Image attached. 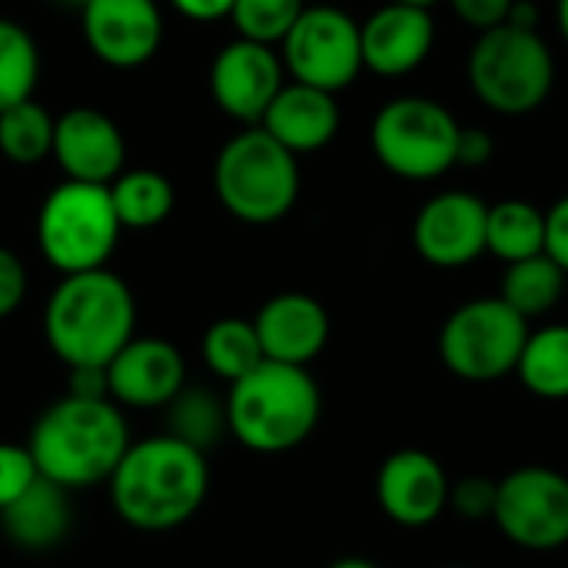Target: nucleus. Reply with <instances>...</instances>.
Segmentation results:
<instances>
[{
  "label": "nucleus",
  "mask_w": 568,
  "mask_h": 568,
  "mask_svg": "<svg viewBox=\"0 0 568 568\" xmlns=\"http://www.w3.org/2000/svg\"><path fill=\"white\" fill-rule=\"evenodd\" d=\"M116 516L140 532H170L190 523L210 493L206 453L173 439L146 436L130 443L106 479Z\"/></svg>",
  "instance_id": "nucleus-1"
},
{
  "label": "nucleus",
  "mask_w": 568,
  "mask_h": 568,
  "mask_svg": "<svg viewBox=\"0 0 568 568\" xmlns=\"http://www.w3.org/2000/svg\"><path fill=\"white\" fill-rule=\"evenodd\" d=\"M130 443L126 416L113 399H77L70 393L50 403L27 436L37 473L67 493L106 483Z\"/></svg>",
  "instance_id": "nucleus-2"
},
{
  "label": "nucleus",
  "mask_w": 568,
  "mask_h": 568,
  "mask_svg": "<svg viewBox=\"0 0 568 568\" xmlns=\"http://www.w3.org/2000/svg\"><path fill=\"white\" fill-rule=\"evenodd\" d=\"M43 336L67 369L110 366L136 336V300L106 266L63 276L43 306Z\"/></svg>",
  "instance_id": "nucleus-3"
},
{
  "label": "nucleus",
  "mask_w": 568,
  "mask_h": 568,
  "mask_svg": "<svg viewBox=\"0 0 568 568\" xmlns=\"http://www.w3.org/2000/svg\"><path fill=\"white\" fill-rule=\"evenodd\" d=\"M323 416V396L306 366L263 359L253 373L230 383V436L250 453L280 456L303 446Z\"/></svg>",
  "instance_id": "nucleus-4"
},
{
  "label": "nucleus",
  "mask_w": 568,
  "mask_h": 568,
  "mask_svg": "<svg viewBox=\"0 0 568 568\" xmlns=\"http://www.w3.org/2000/svg\"><path fill=\"white\" fill-rule=\"evenodd\" d=\"M469 87L499 116L536 113L556 87V57L539 30L499 23L483 30L466 60Z\"/></svg>",
  "instance_id": "nucleus-5"
},
{
  "label": "nucleus",
  "mask_w": 568,
  "mask_h": 568,
  "mask_svg": "<svg viewBox=\"0 0 568 568\" xmlns=\"http://www.w3.org/2000/svg\"><path fill=\"white\" fill-rule=\"evenodd\" d=\"M213 186L230 216L250 226H270L300 200V163L263 126H250L220 150Z\"/></svg>",
  "instance_id": "nucleus-6"
},
{
  "label": "nucleus",
  "mask_w": 568,
  "mask_h": 568,
  "mask_svg": "<svg viewBox=\"0 0 568 568\" xmlns=\"http://www.w3.org/2000/svg\"><path fill=\"white\" fill-rule=\"evenodd\" d=\"M123 226L116 220L106 186L67 180L53 186L37 213V246L40 256L60 273L103 270L116 250Z\"/></svg>",
  "instance_id": "nucleus-7"
},
{
  "label": "nucleus",
  "mask_w": 568,
  "mask_h": 568,
  "mask_svg": "<svg viewBox=\"0 0 568 568\" xmlns=\"http://www.w3.org/2000/svg\"><path fill=\"white\" fill-rule=\"evenodd\" d=\"M463 123L433 97H396L383 103L369 126L376 160L399 180H439L456 166Z\"/></svg>",
  "instance_id": "nucleus-8"
},
{
  "label": "nucleus",
  "mask_w": 568,
  "mask_h": 568,
  "mask_svg": "<svg viewBox=\"0 0 568 568\" xmlns=\"http://www.w3.org/2000/svg\"><path fill=\"white\" fill-rule=\"evenodd\" d=\"M529 336V320H523L499 296H479L449 313L439 329L443 366L466 383H496L516 373Z\"/></svg>",
  "instance_id": "nucleus-9"
},
{
  "label": "nucleus",
  "mask_w": 568,
  "mask_h": 568,
  "mask_svg": "<svg viewBox=\"0 0 568 568\" xmlns=\"http://www.w3.org/2000/svg\"><path fill=\"white\" fill-rule=\"evenodd\" d=\"M280 60L296 83L339 93L363 73L359 20L339 7H306L283 37Z\"/></svg>",
  "instance_id": "nucleus-10"
},
{
  "label": "nucleus",
  "mask_w": 568,
  "mask_h": 568,
  "mask_svg": "<svg viewBox=\"0 0 568 568\" xmlns=\"http://www.w3.org/2000/svg\"><path fill=\"white\" fill-rule=\"evenodd\" d=\"M493 523L526 552L568 546V476L549 466H519L499 479Z\"/></svg>",
  "instance_id": "nucleus-11"
},
{
  "label": "nucleus",
  "mask_w": 568,
  "mask_h": 568,
  "mask_svg": "<svg viewBox=\"0 0 568 568\" xmlns=\"http://www.w3.org/2000/svg\"><path fill=\"white\" fill-rule=\"evenodd\" d=\"M489 203L466 190L429 196L413 220V246L436 270H463L486 253Z\"/></svg>",
  "instance_id": "nucleus-12"
},
{
  "label": "nucleus",
  "mask_w": 568,
  "mask_h": 568,
  "mask_svg": "<svg viewBox=\"0 0 568 568\" xmlns=\"http://www.w3.org/2000/svg\"><path fill=\"white\" fill-rule=\"evenodd\" d=\"M283 77L286 67L273 47L236 37L216 53L210 67V93L226 116L260 126L270 103L286 83Z\"/></svg>",
  "instance_id": "nucleus-13"
},
{
  "label": "nucleus",
  "mask_w": 568,
  "mask_h": 568,
  "mask_svg": "<svg viewBox=\"0 0 568 568\" xmlns=\"http://www.w3.org/2000/svg\"><path fill=\"white\" fill-rule=\"evenodd\" d=\"M80 17L90 53L116 70L143 67L163 43V13L156 0H87Z\"/></svg>",
  "instance_id": "nucleus-14"
},
{
  "label": "nucleus",
  "mask_w": 568,
  "mask_h": 568,
  "mask_svg": "<svg viewBox=\"0 0 568 568\" xmlns=\"http://www.w3.org/2000/svg\"><path fill=\"white\" fill-rule=\"evenodd\" d=\"M376 503L389 523L426 529L449 509V476L443 463L423 449H399L376 473Z\"/></svg>",
  "instance_id": "nucleus-15"
},
{
  "label": "nucleus",
  "mask_w": 568,
  "mask_h": 568,
  "mask_svg": "<svg viewBox=\"0 0 568 568\" xmlns=\"http://www.w3.org/2000/svg\"><path fill=\"white\" fill-rule=\"evenodd\" d=\"M110 399L126 409H166L186 386L183 353L160 336H133L106 366Z\"/></svg>",
  "instance_id": "nucleus-16"
},
{
  "label": "nucleus",
  "mask_w": 568,
  "mask_h": 568,
  "mask_svg": "<svg viewBox=\"0 0 568 568\" xmlns=\"http://www.w3.org/2000/svg\"><path fill=\"white\" fill-rule=\"evenodd\" d=\"M436 43V20L426 7L386 0L359 23L363 70L376 77H406L426 63Z\"/></svg>",
  "instance_id": "nucleus-17"
},
{
  "label": "nucleus",
  "mask_w": 568,
  "mask_h": 568,
  "mask_svg": "<svg viewBox=\"0 0 568 568\" xmlns=\"http://www.w3.org/2000/svg\"><path fill=\"white\" fill-rule=\"evenodd\" d=\"M53 160L60 163L67 180L110 186L123 173L126 140L103 110L73 106L57 116Z\"/></svg>",
  "instance_id": "nucleus-18"
},
{
  "label": "nucleus",
  "mask_w": 568,
  "mask_h": 568,
  "mask_svg": "<svg viewBox=\"0 0 568 568\" xmlns=\"http://www.w3.org/2000/svg\"><path fill=\"white\" fill-rule=\"evenodd\" d=\"M263 356L286 366H310L329 343V313L310 293H280L253 320Z\"/></svg>",
  "instance_id": "nucleus-19"
},
{
  "label": "nucleus",
  "mask_w": 568,
  "mask_h": 568,
  "mask_svg": "<svg viewBox=\"0 0 568 568\" xmlns=\"http://www.w3.org/2000/svg\"><path fill=\"white\" fill-rule=\"evenodd\" d=\"M260 126L286 146L293 156L323 150L339 133V103L336 93L306 87V83H283L276 100L270 103Z\"/></svg>",
  "instance_id": "nucleus-20"
},
{
  "label": "nucleus",
  "mask_w": 568,
  "mask_h": 568,
  "mask_svg": "<svg viewBox=\"0 0 568 568\" xmlns=\"http://www.w3.org/2000/svg\"><path fill=\"white\" fill-rule=\"evenodd\" d=\"M73 523V509H70V493L60 489L50 479H37L20 499H13L3 513H0V529L3 536L23 549V552H50L57 549Z\"/></svg>",
  "instance_id": "nucleus-21"
},
{
  "label": "nucleus",
  "mask_w": 568,
  "mask_h": 568,
  "mask_svg": "<svg viewBox=\"0 0 568 568\" xmlns=\"http://www.w3.org/2000/svg\"><path fill=\"white\" fill-rule=\"evenodd\" d=\"M486 253L506 266L546 253V210L529 200L493 203L486 216Z\"/></svg>",
  "instance_id": "nucleus-22"
},
{
  "label": "nucleus",
  "mask_w": 568,
  "mask_h": 568,
  "mask_svg": "<svg viewBox=\"0 0 568 568\" xmlns=\"http://www.w3.org/2000/svg\"><path fill=\"white\" fill-rule=\"evenodd\" d=\"M516 376L539 399H568V323L529 329L523 356L516 363Z\"/></svg>",
  "instance_id": "nucleus-23"
},
{
  "label": "nucleus",
  "mask_w": 568,
  "mask_h": 568,
  "mask_svg": "<svg viewBox=\"0 0 568 568\" xmlns=\"http://www.w3.org/2000/svg\"><path fill=\"white\" fill-rule=\"evenodd\" d=\"M106 190L123 230H153L173 213L176 203L173 183L156 170H126Z\"/></svg>",
  "instance_id": "nucleus-24"
},
{
  "label": "nucleus",
  "mask_w": 568,
  "mask_h": 568,
  "mask_svg": "<svg viewBox=\"0 0 568 568\" xmlns=\"http://www.w3.org/2000/svg\"><path fill=\"white\" fill-rule=\"evenodd\" d=\"M200 356H203L206 369L213 376H220L223 383L243 379L266 359L253 320H240V316L210 323L200 339Z\"/></svg>",
  "instance_id": "nucleus-25"
},
{
  "label": "nucleus",
  "mask_w": 568,
  "mask_h": 568,
  "mask_svg": "<svg viewBox=\"0 0 568 568\" xmlns=\"http://www.w3.org/2000/svg\"><path fill=\"white\" fill-rule=\"evenodd\" d=\"M566 273L546 253H539L532 260L506 266L499 300L509 303L523 320H536L559 306V300L566 293Z\"/></svg>",
  "instance_id": "nucleus-26"
},
{
  "label": "nucleus",
  "mask_w": 568,
  "mask_h": 568,
  "mask_svg": "<svg viewBox=\"0 0 568 568\" xmlns=\"http://www.w3.org/2000/svg\"><path fill=\"white\" fill-rule=\"evenodd\" d=\"M166 436L206 453L210 446H216L226 433V399L196 389V386H183L180 396L166 406Z\"/></svg>",
  "instance_id": "nucleus-27"
},
{
  "label": "nucleus",
  "mask_w": 568,
  "mask_h": 568,
  "mask_svg": "<svg viewBox=\"0 0 568 568\" xmlns=\"http://www.w3.org/2000/svg\"><path fill=\"white\" fill-rule=\"evenodd\" d=\"M57 120L33 97L0 113V153L17 166H33L53 153Z\"/></svg>",
  "instance_id": "nucleus-28"
},
{
  "label": "nucleus",
  "mask_w": 568,
  "mask_h": 568,
  "mask_svg": "<svg viewBox=\"0 0 568 568\" xmlns=\"http://www.w3.org/2000/svg\"><path fill=\"white\" fill-rule=\"evenodd\" d=\"M37 77H40V53L33 37L20 23L0 17V113L30 100Z\"/></svg>",
  "instance_id": "nucleus-29"
},
{
  "label": "nucleus",
  "mask_w": 568,
  "mask_h": 568,
  "mask_svg": "<svg viewBox=\"0 0 568 568\" xmlns=\"http://www.w3.org/2000/svg\"><path fill=\"white\" fill-rule=\"evenodd\" d=\"M303 10V0H233L230 20L243 40L276 47L293 30Z\"/></svg>",
  "instance_id": "nucleus-30"
},
{
  "label": "nucleus",
  "mask_w": 568,
  "mask_h": 568,
  "mask_svg": "<svg viewBox=\"0 0 568 568\" xmlns=\"http://www.w3.org/2000/svg\"><path fill=\"white\" fill-rule=\"evenodd\" d=\"M496 493L499 483L486 476H466L449 483V509L466 523H489L496 513Z\"/></svg>",
  "instance_id": "nucleus-31"
},
{
  "label": "nucleus",
  "mask_w": 568,
  "mask_h": 568,
  "mask_svg": "<svg viewBox=\"0 0 568 568\" xmlns=\"http://www.w3.org/2000/svg\"><path fill=\"white\" fill-rule=\"evenodd\" d=\"M40 479L27 443H0V513Z\"/></svg>",
  "instance_id": "nucleus-32"
},
{
  "label": "nucleus",
  "mask_w": 568,
  "mask_h": 568,
  "mask_svg": "<svg viewBox=\"0 0 568 568\" xmlns=\"http://www.w3.org/2000/svg\"><path fill=\"white\" fill-rule=\"evenodd\" d=\"M23 296H27V270L13 250L0 246V320L13 316Z\"/></svg>",
  "instance_id": "nucleus-33"
},
{
  "label": "nucleus",
  "mask_w": 568,
  "mask_h": 568,
  "mask_svg": "<svg viewBox=\"0 0 568 568\" xmlns=\"http://www.w3.org/2000/svg\"><path fill=\"white\" fill-rule=\"evenodd\" d=\"M513 3H516V0H449L453 13H456L466 27H473L476 33L506 23L509 13H513Z\"/></svg>",
  "instance_id": "nucleus-34"
},
{
  "label": "nucleus",
  "mask_w": 568,
  "mask_h": 568,
  "mask_svg": "<svg viewBox=\"0 0 568 568\" xmlns=\"http://www.w3.org/2000/svg\"><path fill=\"white\" fill-rule=\"evenodd\" d=\"M546 256L568 276V193L546 210Z\"/></svg>",
  "instance_id": "nucleus-35"
},
{
  "label": "nucleus",
  "mask_w": 568,
  "mask_h": 568,
  "mask_svg": "<svg viewBox=\"0 0 568 568\" xmlns=\"http://www.w3.org/2000/svg\"><path fill=\"white\" fill-rule=\"evenodd\" d=\"M496 156V140L489 130L483 126H463L459 130V143H456V166H486Z\"/></svg>",
  "instance_id": "nucleus-36"
},
{
  "label": "nucleus",
  "mask_w": 568,
  "mask_h": 568,
  "mask_svg": "<svg viewBox=\"0 0 568 568\" xmlns=\"http://www.w3.org/2000/svg\"><path fill=\"white\" fill-rule=\"evenodd\" d=\"M67 393L77 396V399H110L106 366H73Z\"/></svg>",
  "instance_id": "nucleus-37"
},
{
  "label": "nucleus",
  "mask_w": 568,
  "mask_h": 568,
  "mask_svg": "<svg viewBox=\"0 0 568 568\" xmlns=\"http://www.w3.org/2000/svg\"><path fill=\"white\" fill-rule=\"evenodd\" d=\"M170 3L190 20H220L230 17L233 10V0H170Z\"/></svg>",
  "instance_id": "nucleus-38"
},
{
  "label": "nucleus",
  "mask_w": 568,
  "mask_h": 568,
  "mask_svg": "<svg viewBox=\"0 0 568 568\" xmlns=\"http://www.w3.org/2000/svg\"><path fill=\"white\" fill-rule=\"evenodd\" d=\"M506 23H516V27H526V30H539V7L532 0H516Z\"/></svg>",
  "instance_id": "nucleus-39"
},
{
  "label": "nucleus",
  "mask_w": 568,
  "mask_h": 568,
  "mask_svg": "<svg viewBox=\"0 0 568 568\" xmlns=\"http://www.w3.org/2000/svg\"><path fill=\"white\" fill-rule=\"evenodd\" d=\"M556 23H559V33L568 43V0H556Z\"/></svg>",
  "instance_id": "nucleus-40"
},
{
  "label": "nucleus",
  "mask_w": 568,
  "mask_h": 568,
  "mask_svg": "<svg viewBox=\"0 0 568 568\" xmlns=\"http://www.w3.org/2000/svg\"><path fill=\"white\" fill-rule=\"evenodd\" d=\"M329 568H379L369 559H359V556H346V559H336Z\"/></svg>",
  "instance_id": "nucleus-41"
},
{
  "label": "nucleus",
  "mask_w": 568,
  "mask_h": 568,
  "mask_svg": "<svg viewBox=\"0 0 568 568\" xmlns=\"http://www.w3.org/2000/svg\"><path fill=\"white\" fill-rule=\"evenodd\" d=\"M396 3H413V7H426V10H433V3H439V0H396Z\"/></svg>",
  "instance_id": "nucleus-42"
},
{
  "label": "nucleus",
  "mask_w": 568,
  "mask_h": 568,
  "mask_svg": "<svg viewBox=\"0 0 568 568\" xmlns=\"http://www.w3.org/2000/svg\"><path fill=\"white\" fill-rule=\"evenodd\" d=\"M60 3H67V7H77V10H80V7H83L87 0H60Z\"/></svg>",
  "instance_id": "nucleus-43"
},
{
  "label": "nucleus",
  "mask_w": 568,
  "mask_h": 568,
  "mask_svg": "<svg viewBox=\"0 0 568 568\" xmlns=\"http://www.w3.org/2000/svg\"><path fill=\"white\" fill-rule=\"evenodd\" d=\"M446 568H469V566H446Z\"/></svg>",
  "instance_id": "nucleus-44"
}]
</instances>
